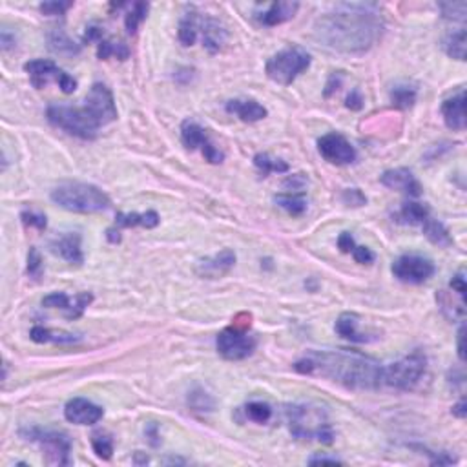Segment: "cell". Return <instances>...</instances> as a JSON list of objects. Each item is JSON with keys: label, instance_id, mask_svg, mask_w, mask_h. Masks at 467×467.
Here are the masks:
<instances>
[{"label": "cell", "instance_id": "cell-1", "mask_svg": "<svg viewBox=\"0 0 467 467\" xmlns=\"http://www.w3.org/2000/svg\"><path fill=\"white\" fill-rule=\"evenodd\" d=\"M383 33V18L376 4H336L316 21L314 37L338 53L359 55L369 51Z\"/></svg>", "mask_w": 467, "mask_h": 467}, {"label": "cell", "instance_id": "cell-2", "mask_svg": "<svg viewBox=\"0 0 467 467\" xmlns=\"http://www.w3.org/2000/svg\"><path fill=\"white\" fill-rule=\"evenodd\" d=\"M305 376H321L354 391L381 387V365L370 356L351 351H309L294 364Z\"/></svg>", "mask_w": 467, "mask_h": 467}, {"label": "cell", "instance_id": "cell-3", "mask_svg": "<svg viewBox=\"0 0 467 467\" xmlns=\"http://www.w3.org/2000/svg\"><path fill=\"white\" fill-rule=\"evenodd\" d=\"M288 429L296 440L303 442H321V444H332L334 442V431L329 424V416L323 407L312 405V403H298L287 409Z\"/></svg>", "mask_w": 467, "mask_h": 467}, {"label": "cell", "instance_id": "cell-4", "mask_svg": "<svg viewBox=\"0 0 467 467\" xmlns=\"http://www.w3.org/2000/svg\"><path fill=\"white\" fill-rule=\"evenodd\" d=\"M51 201L75 214H97L108 210L112 201L99 186L79 181L60 183L51 190Z\"/></svg>", "mask_w": 467, "mask_h": 467}, {"label": "cell", "instance_id": "cell-5", "mask_svg": "<svg viewBox=\"0 0 467 467\" xmlns=\"http://www.w3.org/2000/svg\"><path fill=\"white\" fill-rule=\"evenodd\" d=\"M49 125L55 128L68 131L70 136H75L84 141H93L97 137L101 126L95 123L92 115L88 114L86 108L82 106H70V104H51L46 110Z\"/></svg>", "mask_w": 467, "mask_h": 467}, {"label": "cell", "instance_id": "cell-6", "mask_svg": "<svg viewBox=\"0 0 467 467\" xmlns=\"http://www.w3.org/2000/svg\"><path fill=\"white\" fill-rule=\"evenodd\" d=\"M310 55L299 46H288V48L277 51L266 60L265 73L272 82L288 86L298 79L305 70H309Z\"/></svg>", "mask_w": 467, "mask_h": 467}, {"label": "cell", "instance_id": "cell-7", "mask_svg": "<svg viewBox=\"0 0 467 467\" xmlns=\"http://www.w3.org/2000/svg\"><path fill=\"white\" fill-rule=\"evenodd\" d=\"M427 369V358L420 351H414L394 364L381 367V386L396 391H411L418 386Z\"/></svg>", "mask_w": 467, "mask_h": 467}, {"label": "cell", "instance_id": "cell-8", "mask_svg": "<svg viewBox=\"0 0 467 467\" xmlns=\"http://www.w3.org/2000/svg\"><path fill=\"white\" fill-rule=\"evenodd\" d=\"M18 435L27 442L38 444L44 451L46 462L49 466H70V453H71V440L70 436L62 433V431L55 429H42V427H24L18 431Z\"/></svg>", "mask_w": 467, "mask_h": 467}, {"label": "cell", "instance_id": "cell-9", "mask_svg": "<svg viewBox=\"0 0 467 467\" xmlns=\"http://www.w3.org/2000/svg\"><path fill=\"white\" fill-rule=\"evenodd\" d=\"M257 340L249 332V329L230 325L219 332L216 338V347L218 353L229 362H239V359L249 358L255 351Z\"/></svg>", "mask_w": 467, "mask_h": 467}, {"label": "cell", "instance_id": "cell-10", "mask_svg": "<svg viewBox=\"0 0 467 467\" xmlns=\"http://www.w3.org/2000/svg\"><path fill=\"white\" fill-rule=\"evenodd\" d=\"M24 71L29 75V81L35 88L42 90L49 81H55L64 93H73L77 90V81L68 75L64 70H60L53 60L35 59L24 64Z\"/></svg>", "mask_w": 467, "mask_h": 467}, {"label": "cell", "instance_id": "cell-11", "mask_svg": "<svg viewBox=\"0 0 467 467\" xmlns=\"http://www.w3.org/2000/svg\"><path fill=\"white\" fill-rule=\"evenodd\" d=\"M392 274L396 279L409 285H422L429 281L435 274V263L424 255L405 254L400 255L391 266Z\"/></svg>", "mask_w": 467, "mask_h": 467}, {"label": "cell", "instance_id": "cell-12", "mask_svg": "<svg viewBox=\"0 0 467 467\" xmlns=\"http://www.w3.org/2000/svg\"><path fill=\"white\" fill-rule=\"evenodd\" d=\"M84 108L92 115L99 126L110 125L114 123L119 114H117V106H115L114 93L110 92L108 86H104L101 82H95L84 101Z\"/></svg>", "mask_w": 467, "mask_h": 467}, {"label": "cell", "instance_id": "cell-13", "mask_svg": "<svg viewBox=\"0 0 467 467\" xmlns=\"http://www.w3.org/2000/svg\"><path fill=\"white\" fill-rule=\"evenodd\" d=\"M181 142H183L185 148H188V150H197V148H199L208 163L212 164L223 163L225 153L221 152L219 148L214 147L212 141L208 139L207 131L203 130L196 121L192 119L183 121V125H181Z\"/></svg>", "mask_w": 467, "mask_h": 467}, {"label": "cell", "instance_id": "cell-14", "mask_svg": "<svg viewBox=\"0 0 467 467\" xmlns=\"http://www.w3.org/2000/svg\"><path fill=\"white\" fill-rule=\"evenodd\" d=\"M318 150H320L321 157L325 159L327 163L338 164V166L354 163L356 157H358L356 148L342 134H336V131H331V134L320 137L318 139Z\"/></svg>", "mask_w": 467, "mask_h": 467}, {"label": "cell", "instance_id": "cell-15", "mask_svg": "<svg viewBox=\"0 0 467 467\" xmlns=\"http://www.w3.org/2000/svg\"><path fill=\"white\" fill-rule=\"evenodd\" d=\"M104 416V409L86 398H73L64 405V418L75 425H93Z\"/></svg>", "mask_w": 467, "mask_h": 467}, {"label": "cell", "instance_id": "cell-16", "mask_svg": "<svg viewBox=\"0 0 467 467\" xmlns=\"http://www.w3.org/2000/svg\"><path fill=\"white\" fill-rule=\"evenodd\" d=\"M380 183L383 186H387V188H391V190L403 192V194H407L411 197L422 196V185L414 177L413 172L407 168L386 170L380 175Z\"/></svg>", "mask_w": 467, "mask_h": 467}, {"label": "cell", "instance_id": "cell-17", "mask_svg": "<svg viewBox=\"0 0 467 467\" xmlns=\"http://www.w3.org/2000/svg\"><path fill=\"white\" fill-rule=\"evenodd\" d=\"M81 241L82 239L79 232H66L49 243V250L55 255H59L64 261L71 263V265H82L84 254H82Z\"/></svg>", "mask_w": 467, "mask_h": 467}, {"label": "cell", "instance_id": "cell-18", "mask_svg": "<svg viewBox=\"0 0 467 467\" xmlns=\"http://www.w3.org/2000/svg\"><path fill=\"white\" fill-rule=\"evenodd\" d=\"M442 115L444 123L449 130L462 131L466 128V92L460 88L451 97L442 103Z\"/></svg>", "mask_w": 467, "mask_h": 467}, {"label": "cell", "instance_id": "cell-19", "mask_svg": "<svg viewBox=\"0 0 467 467\" xmlns=\"http://www.w3.org/2000/svg\"><path fill=\"white\" fill-rule=\"evenodd\" d=\"M236 265V252L230 249L221 250L219 254L212 255V257H205L197 263V274L203 277H219L227 274V272Z\"/></svg>", "mask_w": 467, "mask_h": 467}, {"label": "cell", "instance_id": "cell-20", "mask_svg": "<svg viewBox=\"0 0 467 467\" xmlns=\"http://www.w3.org/2000/svg\"><path fill=\"white\" fill-rule=\"evenodd\" d=\"M225 110H227V114L236 115L243 123H257V121L265 119L268 114L265 106L254 99H232L225 104Z\"/></svg>", "mask_w": 467, "mask_h": 467}, {"label": "cell", "instance_id": "cell-21", "mask_svg": "<svg viewBox=\"0 0 467 467\" xmlns=\"http://www.w3.org/2000/svg\"><path fill=\"white\" fill-rule=\"evenodd\" d=\"M336 332L342 338L353 343H369L375 342L378 336H373L370 332L359 331V318L353 312H343L336 321Z\"/></svg>", "mask_w": 467, "mask_h": 467}, {"label": "cell", "instance_id": "cell-22", "mask_svg": "<svg viewBox=\"0 0 467 467\" xmlns=\"http://www.w3.org/2000/svg\"><path fill=\"white\" fill-rule=\"evenodd\" d=\"M298 10L299 2H296V0H281V2H274L257 18L263 26H277V24H283V22L294 18Z\"/></svg>", "mask_w": 467, "mask_h": 467}, {"label": "cell", "instance_id": "cell-23", "mask_svg": "<svg viewBox=\"0 0 467 467\" xmlns=\"http://www.w3.org/2000/svg\"><path fill=\"white\" fill-rule=\"evenodd\" d=\"M199 27L203 29V46L210 51V53H218L227 42V29H225L218 21L214 18H205L201 21Z\"/></svg>", "mask_w": 467, "mask_h": 467}, {"label": "cell", "instance_id": "cell-24", "mask_svg": "<svg viewBox=\"0 0 467 467\" xmlns=\"http://www.w3.org/2000/svg\"><path fill=\"white\" fill-rule=\"evenodd\" d=\"M427 218H431L429 207L424 205V203H416V201L403 203L402 208H400V210L392 216V219H394L396 223L411 225V227H416V225L422 227Z\"/></svg>", "mask_w": 467, "mask_h": 467}, {"label": "cell", "instance_id": "cell-25", "mask_svg": "<svg viewBox=\"0 0 467 467\" xmlns=\"http://www.w3.org/2000/svg\"><path fill=\"white\" fill-rule=\"evenodd\" d=\"M161 223V218L155 210L137 214H123L119 212L115 216V227L117 229H134V227H142V229H155Z\"/></svg>", "mask_w": 467, "mask_h": 467}, {"label": "cell", "instance_id": "cell-26", "mask_svg": "<svg viewBox=\"0 0 467 467\" xmlns=\"http://www.w3.org/2000/svg\"><path fill=\"white\" fill-rule=\"evenodd\" d=\"M29 338L35 343H59V345H71V343H77L81 340V336L73 334V332L53 331V329L40 325L33 327L31 331H29Z\"/></svg>", "mask_w": 467, "mask_h": 467}, {"label": "cell", "instance_id": "cell-27", "mask_svg": "<svg viewBox=\"0 0 467 467\" xmlns=\"http://www.w3.org/2000/svg\"><path fill=\"white\" fill-rule=\"evenodd\" d=\"M199 24H201V18H199V13L196 11L194 5H190L186 13L183 15V18L179 21V29H177V37H179V42L183 46H194L197 40V31H199Z\"/></svg>", "mask_w": 467, "mask_h": 467}, {"label": "cell", "instance_id": "cell-28", "mask_svg": "<svg viewBox=\"0 0 467 467\" xmlns=\"http://www.w3.org/2000/svg\"><path fill=\"white\" fill-rule=\"evenodd\" d=\"M466 27H458V29H453L444 37L442 40V48L446 51L451 59L457 60H466Z\"/></svg>", "mask_w": 467, "mask_h": 467}, {"label": "cell", "instance_id": "cell-29", "mask_svg": "<svg viewBox=\"0 0 467 467\" xmlns=\"http://www.w3.org/2000/svg\"><path fill=\"white\" fill-rule=\"evenodd\" d=\"M48 42L49 49L59 55H77L81 51V48H79V46H77L60 27H53V29L48 33Z\"/></svg>", "mask_w": 467, "mask_h": 467}, {"label": "cell", "instance_id": "cell-30", "mask_svg": "<svg viewBox=\"0 0 467 467\" xmlns=\"http://www.w3.org/2000/svg\"><path fill=\"white\" fill-rule=\"evenodd\" d=\"M274 203L277 207H281L283 210L294 218H298L301 214H305L307 210V199L303 197V194H296V192H288V194H277L274 197Z\"/></svg>", "mask_w": 467, "mask_h": 467}, {"label": "cell", "instance_id": "cell-31", "mask_svg": "<svg viewBox=\"0 0 467 467\" xmlns=\"http://www.w3.org/2000/svg\"><path fill=\"white\" fill-rule=\"evenodd\" d=\"M422 230H424V233L427 236L431 243L438 244V247H451L453 244V238L449 236V230L438 219L427 218L425 223L422 225Z\"/></svg>", "mask_w": 467, "mask_h": 467}, {"label": "cell", "instance_id": "cell-32", "mask_svg": "<svg viewBox=\"0 0 467 467\" xmlns=\"http://www.w3.org/2000/svg\"><path fill=\"white\" fill-rule=\"evenodd\" d=\"M97 57L101 60H108L110 57H117L119 60H126L130 57V49L121 40H112V38H103L97 44Z\"/></svg>", "mask_w": 467, "mask_h": 467}, {"label": "cell", "instance_id": "cell-33", "mask_svg": "<svg viewBox=\"0 0 467 467\" xmlns=\"http://www.w3.org/2000/svg\"><path fill=\"white\" fill-rule=\"evenodd\" d=\"M254 166L260 170V174L263 175V177H268L272 172L285 174V172H288V168H290L283 159L272 157L268 153H257V155H254Z\"/></svg>", "mask_w": 467, "mask_h": 467}, {"label": "cell", "instance_id": "cell-34", "mask_svg": "<svg viewBox=\"0 0 467 467\" xmlns=\"http://www.w3.org/2000/svg\"><path fill=\"white\" fill-rule=\"evenodd\" d=\"M148 10H150V5H148L147 2H136V4H131L130 11L125 15L126 31L130 33V35H136L137 29H139V24L147 18Z\"/></svg>", "mask_w": 467, "mask_h": 467}, {"label": "cell", "instance_id": "cell-35", "mask_svg": "<svg viewBox=\"0 0 467 467\" xmlns=\"http://www.w3.org/2000/svg\"><path fill=\"white\" fill-rule=\"evenodd\" d=\"M391 103L400 110L411 108L416 103V90L407 84H400L391 90Z\"/></svg>", "mask_w": 467, "mask_h": 467}, {"label": "cell", "instance_id": "cell-36", "mask_svg": "<svg viewBox=\"0 0 467 467\" xmlns=\"http://www.w3.org/2000/svg\"><path fill=\"white\" fill-rule=\"evenodd\" d=\"M244 416L254 424H266L272 418V407L265 402H250L244 405Z\"/></svg>", "mask_w": 467, "mask_h": 467}, {"label": "cell", "instance_id": "cell-37", "mask_svg": "<svg viewBox=\"0 0 467 467\" xmlns=\"http://www.w3.org/2000/svg\"><path fill=\"white\" fill-rule=\"evenodd\" d=\"M93 453L103 460H110L114 455V440L104 433H93L92 435Z\"/></svg>", "mask_w": 467, "mask_h": 467}, {"label": "cell", "instance_id": "cell-38", "mask_svg": "<svg viewBox=\"0 0 467 467\" xmlns=\"http://www.w3.org/2000/svg\"><path fill=\"white\" fill-rule=\"evenodd\" d=\"M438 10L442 11V16H444L446 21L453 22L466 21L467 11L466 2H440V4H438Z\"/></svg>", "mask_w": 467, "mask_h": 467}, {"label": "cell", "instance_id": "cell-39", "mask_svg": "<svg viewBox=\"0 0 467 467\" xmlns=\"http://www.w3.org/2000/svg\"><path fill=\"white\" fill-rule=\"evenodd\" d=\"M71 303H73V299L64 292H51L42 299V307H48V309H62L64 312H68V310L71 309Z\"/></svg>", "mask_w": 467, "mask_h": 467}, {"label": "cell", "instance_id": "cell-40", "mask_svg": "<svg viewBox=\"0 0 467 467\" xmlns=\"http://www.w3.org/2000/svg\"><path fill=\"white\" fill-rule=\"evenodd\" d=\"M93 301V296L90 292H82V294H77L75 298H73V305H71L70 312L66 314V318L68 320H77V318H81L82 312L86 310V307Z\"/></svg>", "mask_w": 467, "mask_h": 467}, {"label": "cell", "instance_id": "cell-41", "mask_svg": "<svg viewBox=\"0 0 467 467\" xmlns=\"http://www.w3.org/2000/svg\"><path fill=\"white\" fill-rule=\"evenodd\" d=\"M42 270H44V265H42V257H40V254H38V250L35 249V247H31L29 249V252H27V276L33 277V279H38V277L42 276Z\"/></svg>", "mask_w": 467, "mask_h": 467}, {"label": "cell", "instance_id": "cell-42", "mask_svg": "<svg viewBox=\"0 0 467 467\" xmlns=\"http://www.w3.org/2000/svg\"><path fill=\"white\" fill-rule=\"evenodd\" d=\"M73 8V2H57V0H51V2H42L38 5V10L42 15L48 16H57V15H64L66 11Z\"/></svg>", "mask_w": 467, "mask_h": 467}, {"label": "cell", "instance_id": "cell-43", "mask_svg": "<svg viewBox=\"0 0 467 467\" xmlns=\"http://www.w3.org/2000/svg\"><path fill=\"white\" fill-rule=\"evenodd\" d=\"M21 219L26 227H33V229L40 230V232L46 230V227H48V219H46V216L31 212V210H24V212L21 214Z\"/></svg>", "mask_w": 467, "mask_h": 467}, {"label": "cell", "instance_id": "cell-44", "mask_svg": "<svg viewBox=\"0 0 467 467\" xmlns=\"http://www.w3.org/2000/svg\"><path fill=\"white\" fill-rule=\"evenodd\" d=\"M342 199L347 207H364L365 203H367V197L358 188H347L342 194Z\"/></svg>", "mask_w": 467, "mask_h": 467}, {"label": "cell", "instance_id": "cell-45", "mask_svg": "<svg viewBox=\"0 0 467 467\" xmlns=\"http://www.w3.org/2000/svg\"><path fill=\"white\" fill-rule=\"evenodd\" d=\"M190 396L197 398V402H196V400H188V403H190L192 407L196 409V411H212L214 400L210 396H208L207 392L196 391V392H192Z\"/></svg>", "mask_w": 467, "mask_h": 467}, {"label": "cell", "instance_id": "cell-46", "mask_svg": "<svg viewBox=\"0 0 467 467\" xmlns=\"http://www.w3.org/2000/svg\"><path fill=\"white\" fill-rule=\"evenodd\" d=\"M307 183H309L307 175L305 174H294V175H290V177H288L285 183H283V186H285L287 190L296 192V194H303V188L307 186Z\"/></svg>", "mask_w": 467, "mask_h": 467}, {"label": "cell", "instance_id": "cell-47", "mask_svg": "<svg viewBox=\"0 0 467 467\" xmlns=\"http://www.w3.org/2000/svg\"><path fill=\"white\" fill-rule=\"evenodd\" d=\"M354 257V261L356 263H359V265H370L373 261H375V254H373V250L367 249V247H354V250L351 252Z\"/></svg>", "mask_w": 467, "mask_h": 467}, {"label": "cell", "instance_id": "cell-48", "mask_svg": "<svg viewBox=\"0 0 467 467\" xmlns=\"http://www.w3.org/2000/svg\"><path fill=\"white\" fill-rule=\"evenodd\" d=\"M103 38H104L103 27L97 26V24H92V26L86 27V31H84V35H82V42L90 44V42H93V40L101 42Z\"/></svg>", "mask_w": 467, "mask_h": 467}, {"label": "cell", "instance_id": "cell-49", "mask_svg": "<svg viewBox=\"0 0 467 467\" xmlns=\"http://www.w3.org/2000/svg\"><path fill=\"white\" fill-rule=\"evenodd\" d=\"M338 249L342 250L343 254H351L354 250V247H356V243H354V238L353 233L351 232H342L340 233V238H338Z\"/></svg>", "mask_w": 467, "mask_h": 467}, {"label": "cell", "instance_id": "cell-50", "mask_svg": "<svg viewBox=\"0 0 467 467\" xmlns=\"http://www.w3.org/2000/svg\"><path fill=\"white\" fill-rule=\"evenodd\" d=\"M342 81H343V75L338 71V73H332L331 77H329V81H327V86H325V92H323V97L329 99L334 92H338L340 90V86H342Z\"/></svg>", "mask_w": 467, "mask_h": 467}, {"label": "cell", "instance_id": "cell-51", "mask_svg": "<svg viewBox=\"0 0 467 467\" xmlns=\"http://www.w3.org/2000/svg\"><path fill=\"white\" fill-rule=\"evenodd\" d=\"M449 287H451L453 292H457L460 298L466 299V276H464V272H458L457 276H453L451 283H449Z\"/></svg>", "mask_w": 467, "mask_h": 467}, {"label": "cell", "instance_id": "cell-52", "mask_svg": "<svg viewBox=\"0 0 467 467\" xmlns=\"http://www.w3.org/2000/svg\"><path fill=\"white\" fill-rule=\"evenodd\" d=\"M345 106L353 112H358V110L364 108V97L358 90H353V92L347 95V101H345Z\"/></svg>", "mask_w": 467, "mask_h": 467}, {"label": "cell", "instance_id": "cell-53", "mask_svg": "<svg viewBox=\"0 0 467 467\" xmlns=\"http://www.w3.org/2000/svg\"><path fill=\"white\" fill-rule=\"evenodd\" d=\"M0 44H2V49H4V51L13 48V46H15V33H11L8 27H4L2 33H0Z\"/></svg>", "mask_w": 467, "mask_h": 467}, {"label": "cell", "instance_id": "cell-54", "mask_svg": "<svg viewBox=\"0 0 467 467\" xmlns=\"http://www.w3.org/2000/svg\"><path fill=\"white\" fill-rule=\"evenodd\" d=\"M147 436L148 440H150V444H152L153 447L159 446V431H157V425L155 424H150L147 427Z\"/></svg>", "mask_w": 467, "mask_h": 467}, {"label": "cell", "instance_id": "cell-55", "mask_svg": "<svg viewBox=\"0 0 467 467\" xmlns=\"http://www.w3.org/2000/svg\"><path fill=\"white\" fill-rule=\"evenodd\" d=\"M310 466H316V464H342V460H338L336 457H323V455H318V457L309 458Z\"/></svg>", "mask_w": 467, "mask_h": 467}, {"label": "cell", "instance_id": "cell-56", "mask_svg": "<svg viewBox=\"0 0 467 467\" xmlns=\"http://www.w3.org/2000/svg\"><path fill=\"white\" fill-rule=\"evenodd\" d=\"M453 414L457 416V418H466L467 416V403H466V400H460L458 403H455L453 405Z\"/></svg>", "mask_w": 467, "mask_h": 467}, {"label": "cell", "instance_id": "cell-57", "mask_svg": "<svg viewBox=\"0 0 467 467\" xmlns=\"http://www.w3.org/2000/svg\"><path fill=\"white\" fill-rule=\"evenodd\" d=\"M106 239H108L110 243H119L121 241V229H117V227H112V229L106 230Z\"/></svg>", "mask_w": 467, "mask_h": 467}, {"label": "cell", "instance_id": "cell-58", "mask_svg": "<svg viewBox=\"0 0 467 467\" xmlns=\"http://www.w3.org/2000/svg\"><path fill=\"white\" fill-rule=\"evenodd\" d=\"M458 358L466 359V353H464V325L460 327V331H458Z\"/></svg>", "mask_w": 467, "mask_h": 467}, {"label": "cell", "instance_id": "cell-59", "mask_svg": "<svg viewBox=\"0 0 467 467\" xmlns=\"http://www.w3.org/2000/svg\"><path fill=\"white\" fill-rule=\"evenodd\" d=\"M136 464H148V458H141V453H137L136 455V460H134Z\"/></svg>", "mask_w": 467, "mask_h": 467}]
</instances>
